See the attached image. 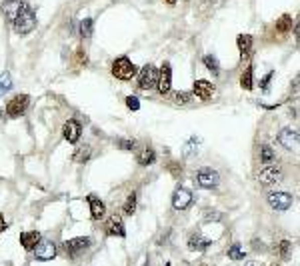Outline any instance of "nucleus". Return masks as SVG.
<instances>
[{"label": "nucleus", "instance_id": "f257e3e1", "mask_svg": "<svg viewBox=\"0 0 300 266\" xmlns=\"http://www.w3.org/2000/svg\"><path fill=\"white\" fill-rule=\"evenodd\" d=\"M0 10H2L4 18L12 24L16 34H28V32L34 30L36 14H34V10L26 2H22V0H8V2H2Z\"/></svg>", "mask_w": 300, "mask_h": 266}, {"label": "nucleus", "instance_id": "f03ea898", "mask_svg": "<svg viewBox=\"0 0 300 266\" xmlns=\"http://www.w3.org/2000/svg\"><path fill=\"white\" fill-rule=\"evenodd\" d=\"M112 74H114L118 80H130L132 76L138 74V70H136V66H134L126 56H120V58H116V60L112 62Z\"/></svg>", "mask_w": 300, "mask_h": 266}, {"label": "nucleus", "instance_id": "7ed1b4c3", "mask_svg": "<svg viewBox=\"0 0 300 266\" xmlns=\"http://www.w3.org/2000/svg\"><path fill=\"white\" fill-rule=\"evenodd\" d=\"M28 104H30V96L18 94V96H14V98L6 104V114H8L10 118H20V116L28 110Z\"/></svg>", "mask_w": 300, "mask_h": 266}, {"label": "nucleus", "instance_id": "20e7f679", "mask_svg": "<svg viewBox=\"0 0 300 266\" xmlns=\"http://www.w3.org/2000/svg\"><path fill=\"white\" fill-rule=\"evenodd\" d=\"M196 182H198L200 188H216L218 182H220V178H218V172H216L214 168L204 166V168L198 170V174H196Z\"/></svg>", "mask_w": 300, "mask_h": 266}, {"label": "nucleus", "instance_id": "39448f33", "mask_svg": "<svg viewBox=\"0 0 300 266\" xmlns=\"http://www.w3.org/2000/svg\"><path fill=\"white\" fill-rule=\"evenodd\" d=\"M280 178H282V170H280V166H274V164H268L258 172V180L262 186H272Z\"/></svg>", "mask_w": 300, "mask_h": 266}, {"label": "nucleus", "instance_id": "423d86ee", "mask_svg": "<svg viewBox=\"0 0 300 266\" xmlns=\"http://www.w3.org/2000/svg\"><path fill=\"white\" fill-rule=\"evenodd\" d=\"M156 82H158V70H156L152 64H146V66L140 70V74H138V84H140V88L150 90V88L156 86Z\"/></svg>", "mask_w": 300, "mask_h": 266}, {"label": "nucleus", "instance_id": "0eeeda50", "mask_svg": "<svg viewBox=\"0 0 300 266\" xmlns=\"http://www.w3.org/2000/svg\"><path fill=\"white\" fill-rule=\"evenodd\" d=\"M192 192L188 190V188H176L174 190V194H172V206L176 208V210H186L190 204H192Z\"/></svg>", "mask_w": 300, "mask_h": 266}, {"label": "nucleus", "instance_id": "6e6552de", "mask_svg": "<svg viewBox=\"0 0 300 266\" xmlns=\"http://www.w3.org/2000/svg\"><path fill=\"white\" fill-rule=\"evenodd\" d=\"M268 204L274 210H288L292 206V196L288 192H270L268 194Z\"/></svg>", "mask_w": 300, "mask_h": 266}, {"label": "nucleus", "instance_id": "1a4fd4ad", "mask_svg": "<svg viewBox=\"0 0 300 266\" xmlns=\"http://www.w3.org/2000/svg\"><path fill=\"white\" fill-rule=\"evenodd\" d=\"M92 244V240L88 238V236H78V238H70V240H66L64 242V250H66V254H80V252H84L88 246Z\"/></svg>", "mask_w": 300, "mask_h": 266}, {"label": "nucleus", "instance_id": "9d476101", "mask_svg": "<svg viewBox=\"0 0 300 266\" xmlns=\"http://www.w3.org/2000/svg\"><path fill=\"white\" fill-rule=\"evenodd\" d=\"M156 84H158V92L160 94H168L170 92V88H172V70H170L168 62L162 64V68L158 72V82Z\"/></svg>", "mask_w": 300, "mask_h": 266}, {"label": "nucleus", "instance_id": "9b49d317", "mask_svg": "<svg viewBox=\"0 0 300 266\" xmlns=\"http://www.w3.org/2000/svg\"><path fill=\"white\" fill-rule=\"evenodd\" d=\"M34 256H36V260H40V262L52 260V258L56 256V246H54L50 240H40V242L36 244Z\"/></svg>", "mask_w": 300, "mask_h": 266}, {"label": "nucleus", "instance_id": "f8f14e48", "mask_svg": "<svg viewBox=\"0 0 300 266\" xmlns=\"http://www.w3.org/2000/svg\"><path fill=\"white\" fill-rule=\"evenodd\" d=\"M80 134H82V126H80L78 120H68V122L64 124V128H62L64 140L70 142V144H76L78 138H80Z\"/></svg>", "mask_w": 300, "mask_h": 266}, {"label": "nucleus", "instance_id": "ddd939ff", "mask_svg": "<svg viewBox=\"0 0 300 266\" xmlns=\"http://www.w3.org/2000/svg\"><path fill=\"white\" fill-rule=\"evenodd\" d=\"M278 142L286 148V150H296L298 148V132L292 128H282L278 134Z\"/></svg>", "mask_w": 300, "mask_h": 266}, {"label": "nucleus", "instance_id": "4468645a", "mask_svg": "<svg viewBox=\"0 0 300 266\" xmlns=\"http://www.w3.org/2000/svg\"><path fill=\"white\" fill-rule=\"evenodd\" d=\"M106 232L110 234V236H118V238H124L126 236V228H124V222H122V218L120 216H110L108 218V222H106Z\"/></svg>", "mask_w": 300, "mask_h": 266}, {"label": "nucleus", "instance_id": "2eb2a0df", "mask_svg": "<svg viewBox=\"0 0 300 266\" xmlns=\"http://www.w3.org/2000/svg\"><path fill=\"white\" fill-rule=\"evenodd\" d=\"M192 92H194L198 98L208 100V98H212V94H214V86H212L208 80H196V82H194Z\"/></svg>", "mask_w": 300, "mask_h": 266}, {"label": "nucleus", "instance_id": "dca6fc26", "mask_svg": "<svg viewBox=\"0 0 300 266\" xmlns=\"http://www.w3.org/2000/svg\"><path fill=\"white\" fill-rule=\"evenodd\" d=\"M210 244H212V242H210L208 238H204L202 234H198V232L190 234V238H188V248L194 250V252H204Z\"/></svg>", "mask_w": 300, "mask_h": 266}, {"label": "nucleus", "instance_id": "f3484780", "mask_svg": "<svg viewBox=\"0 0 300 266\" xmlns=\"http://www.w3.org/2000/svg\"><path fill=\"white\" fill-rule=\"evenodd\" d=\"M88 204H90V214H92V218H94V220H100V218L104 216V212H106L104 202H102L100 198H96L94 194H90V196H88Z\"/></svg>", "mask_w": 300, "mask_h": 266}, {"label": "nucleus", "instance_id": "a211bd4d", "mask_svg": "<svg viewBox=\"0 0 300 266\" xmlns=\"http://www.w3.org/2000/svg\"><path fill=\"white\" fill-rule=\"evenodd\" d=\"M38 242H40V232H36V230H30V232H22V234H20V244H22L26 250L36 248Z\"/></svg>", "mask_w": 300, "mask_h": 266}, {"label": "nucleus", "instance_id": "6ab92c4d", "mask_svg": "<svg viewBox=\"0 0 300 266\" xmlns=\"http://www.w3.org/2000/svg\"><path fill=\"white\" fill-rule=\"evenodd\" d=\"M90 156H92V148L88 146V144H84V146H78L76 148V152H74V162H78V164H84V162H88L90 160Z\"/></svg>", "mask_w": 300, "mask_h": 266}, {"label": "nucleus", "instance_id": "aec40b11", "mask_svg": "<svg viewBox=\"0 0 300 266\" xmlns=\"http://www.w3.org/2000/svg\"><path fill=\"white\" fill-rule=\"evenodd\" d=\"M136 160H138V164H140V166H148V164H154L156 154H154V150H152V148H142V150L138 152Z\"/></svg>", "mask_w": 300, "mask_h": 266}, {"label": "nucleus", "instance_id": "412c9836", "mask_svg": "<svg viewBox=\"0 0 300 266\" xmlns=\"http://www.w3.org/2000/svg\"><path fill=\"white\" fill-rule=\"evenodd\" d=\"M236 42H238V48H240L242 56H246L248 50H250V46H252V36H250V34H240V36L236 38Z\"/></svg>", "mask_w": 300, "mask_h": 266}, {"label": "nucleus", "instance_id": "4be33fe9", "mask_svg": "<svg viewBox=\"0 0 300 266\" xmlns=\"http://www.w3.org/2000/svg\"><path fill=\"white\" fill-rule=\"evenodd\" d=\"M240 86L244 90H252V66H246V70L240 76Z\"/></svg>", "mask_w": 300, "mask_h": 266}, {"label": "nucleus", "instance_id": "5701e85b", "mask_svg": "<svg viewBox=\"0 0 300 266\" xmlns=\"http://www.w3.org/2000/svg\"><path fill=\"white\" fill-rule=\"evenodd\" d=\"M228 258H230V260H242V258H244V250H242V246H240L238 242H234V244L228 248Z\"/></svg>", "mask_w": 300, "mask_h": 266}, {"label": "nucleus", "instance_id": "b1692460", "mask_svg": "<svg viewBox=\"0 0 300 266\" xmlns=\"http://www.w3.org/2000/svg\"><path fill=\"white\" fill-rule=\"evenodd\" d=\"M202 60H204V66H206L212 74H218V72H220V64H218V60H216L214 56H210V54H208V56H204Z\"/></svg>", "mask_w": 300, "mask_h": 266}, {"label": "nucleus", "instance_id": "393cba45", "mask_svg": "<svg viewBox=\"0 0 300 266\" xmlns=\"http://www.w3.org/2000/svg\"><path fill=\"white\" fill-rule=\"evenodd\" d=\"M276 250H278V254H280V258H290V250H292V244L288 242V240H280L278 242V246H276Z\"/></svg>", "mask_w": 300, "mask_h": 266}, {"label": "nucleus", "instance_id": "a878e982", "mask_svg": "<svg viewBox=\"0 0 300 266\" xmlns=\"http://www.w3.org/2000/svg\"><path fill=\"white\" fill-rule=\"evenodd\" d=\"M290 26H292V18H290L288 14L280 16V18H278V22H276V28H278L280 32H286V30H288Z\"/></svg>", "mask_w": 300, "mask_h": 266}, {"label": "nucleus", "instance_id": "bb28decb", "mask_svg": "<svg viewBox=\"0 0 300 266\" xmlns=\"http://www.w3.org/2000/svg\"><path fill=\"white\" fill-rule=\"evenodd\" d=\"M80 34H82L84 38H90V36H92V20H90V18H84V20L80 22Z\"/></svg>", "mask_w": 300, "mask_h": 266}, {"label": "nucleus", "instance_id": "cd10ccee", "mask_svg": "<svg viewBox=\"0 0 300 266\" xmlns=\"http://www.w3.org/2000/svg\"><path fill=\"white\" fill-rule=\"evenodd\" d=\"M198 144H200V138L192 136V138L184 144V156H192V152H194V148H198Z\"/></svg>", "mask_w": 300, "mask_h": 266}, {"label": "nucleus", "instance_id": "c85d7f7f", "mask_svg": "<svg viewBox=\"0 0 300 266\" xmlns=\"http://www.w3.org/2000/svg\"><path fill=\"white\" fill-rule=\"evenodd\" d=\"M260 160H262V162H270V160H274V150H272L270 146L262 144V146H260Z\"/></svg>", "mask_w": 300, "mask_h": 266}, {"label": "nucleus", "instance_id": "c756f323", "mask_svg": "<svg viewBox=\"0 0 300 266\" xmlns=\"http://www.w3.org/2000/svg\"><path fill=\"white\" fill-rule=\"evenodd\" d=\"M134 210H136V194L132 192L128 198H126V204H124V212L128 214V216H132L134 214Z\"/></svg>", "mask_w": 300, "mask_h": 266}, {"label": "nucleus", "instance_id": "7c9ffc66", "mask_svg": "<svg viewBox=\"0 0 300 266\" xmlns=\"http://www.w3.org/2000/svg\"><path fill=\"white\" fill-rule=\"evenodd\" d=\"M12 88V76L8 72L0 74V92H8Z\"/></svg>", "mask_w": 300, "mask_h": 266}, {"label": "nucleus", "instance_id": "2f4dec72", "mask_svg": "<svg viewBox=\"0 0 300 266\" xmlns=\"http://www.w3.org/2000/svg\"><path fill=\"white\" fill-rule=\"evenodd\" d=\"M126 106H128L130 110H138V108H140V100H138L136 96H128V98H126Z\"/></svg>", "mask_w": 300, "mask_h": 266}, {"label": "nucleus", "instance_id": "473e14b6", "mask_svg": "<svg viewBox=\"0 0 300 266\" xmlns=\"http://www.w3.org/2000/svg\"><path fill=\"white\" fill-rule=\"evenodd\" d=\"M176 102H178V104H188V102H190V94L178 92V94H176Z\"/></svg>", "mask_w": 300, "mask_h": 266}, {"label": "nucleus", "instance_id": "72a5a7b5", "mask_svg": "<svg viewBox=\"0 0 300 266\" xmlns=\"http://www.w3.org/2000/svg\"><path fill=\"white\" fill-rule=\"evenodd\" d=\"M134 146H136L134 140H122V142H120V148H124V150H132Z\"/></svg>", "mask_w": 300, "mask_h": 266}, {"label": "nucleus", "instance_id": "f704fd0d", "mask_svg": "<svg viewBox=\"0 0 300 266\" xmlns=\"http://www.w3.org/2000/svg\"><path fill=\"white\" fill-rule=\"evenodd\" d=\"M272 74H274V72H268V74H266V78H264V80L260 82V86H262V88H266V86H268V82H270V78H272Z\"/></svg>", "mask_w": 300, "mask_h": 266}, {"label": "nucleus", "instance_id": "c9c22d12", "mask_svg": "<svg viewBox=\"0 0 300 266\" xmlns=\"http://www.w3.org/2000/svg\"><path fill=\"white\" fill-rule=\"evenodd\" d=\"M206 218H208V220H220V214H218V212H208Z\"/></svg>", "mask_w": 300, "mask_h": 266}, {"label": "nucleus", "instance_id": "e433bc0d", "mask_svg": "<svg viewBox=\"0 0 300 266\" xmlns=\"http://www.w3.org/2000/svg\"><path fill=\"white\" fill-rule=\"evenodd\" d=\"M6 226H8V224H6V220H4V214H0V234L6 230Z\"/></svg>", "mask_w": 300, "mask_h": 266}, {"label": "nucleus", "instance_id": "4c0bfd02", "mask_svg": "<svg viewBox=\"0 0 300 266\" xmlns=\"http://www.w3.org/2000/svg\"><path fill=\"white\" fill-rule=\"evenodd\" d=\"M244 266H262L260 262H256V260H250V262H246Z\"/></svg>", "mask_w": 300, "mask_h": 266}, {"label": "nucleus", "instance_id": "58836bf2", "mask_svg": "<svg viewBox=\"0 0 300 266\" xmlns=\"http://www.w3.org/2000/svg\"><path fill=\"white\" fill-rule=\"evenodd\" d=\"M164 2H168V4H176V0H164Z\"/></svg>", "mask_w": 300, "mask_h": 266}, {"label": "nucleus", "instance_id": "ea45409f", "mask_svg": "<svg viewBox=\"0 0 300 266\" xmlns=\"http://www.w3.org/2000/svg\"><path fill=\"white\" fill-rule=\"evenodd\" d=\"M200 266H206V264H200Z\"/></svg>", "mask_w": 300, "mask_h": 266}]
</instances>
